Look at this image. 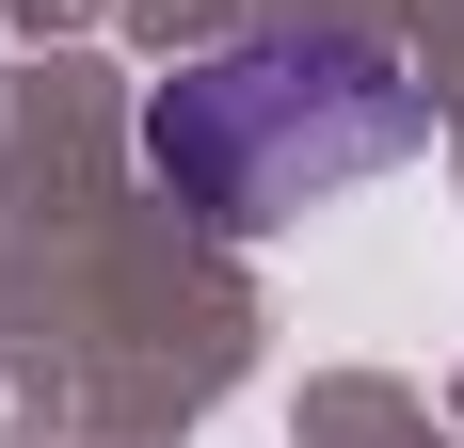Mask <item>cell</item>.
Returning a JSON list of instances; mask_svg holds the SVG:
<instances>
[{"label": "cell", "mask_w": 464, "mask_h": 448, "mask_svg": "<svg viewBox=\"0 0 464 448\" xmlns=\"http://www.w3.org/2000/svg\"><path fill=\"white\" fill-rule=\"evenodd\" d=\"M417 144H432V96L401 81L384 33H240V48H208V64H177L144 96V177L192 224H225V240L401 177Z\"/></svg>", "instance_id": "1"}]
</instances>
